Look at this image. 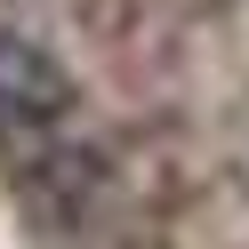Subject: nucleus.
I'll return each instance as SVG.
<instances>
[{
    "instance_id": "nucleus-1",
    "label": "nucleus",
    "mask_w": 249,
    "mask_h": 249,
    "mask_svg": "<svg viewBox=\"0 0 249 249\" xmlns=\"http://www.w3.org/2000/svg\"><path fill=\"white\" fill-rule=\"evenodd\" d=\"M72 113V72L56 49H40L33 33H0V129L40 137Z\"/></svg>"
}]
</instances>
